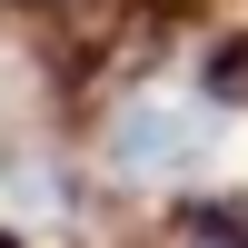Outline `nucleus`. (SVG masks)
I'll return each mask as SVG.
<instances>
[{
  "mask_svg": "<svg viewBox=\"0 0 248 248\" xmlns=\"http://www.w3.org/2000/svg\"><path fill=\"white\" fill-rule=\"evenodd\" d=\"M0 248H40V238H30V229H10V218H0Z\"/></svg>",
  "mask_w": 248,
  "mask_h": 248,
  "instance_id": "20e7f679",
  "label": "nucleus"
},
{
  "mask_svg": "<svg viewBox=\"0 0 248 248\" xmlns=\"http://www.w3.org/2000/svg\"><path fill=\"white\" fill-rule=\"evenodd\" d=\"M139 248H248V199L238 189H189L139 229Z\"/></svg>",
  "mask_w": 248,
  "mask_h": 248,
  "instance_id": "f03ea898",
  "label": "nucleus"
},
{
  "mask_svg": "<svg viewBox=\"0 0 248 248\" xmlns=\"http://www.w3.org/2000/svg\"><path fill=\"white\" fill-rule=\"evenodd\" d=\"M189 79H199L229 119H248V10H238V20H199V30H189Z\"/></svg>",
  "mask_w": 248,
  "mask_h": 248,
  "instance_id": "7ed1b4c3",
  "label": "nucleus"
},
{
  "mask_svg": "<svg viewBox=\"0 0 248 248\" xmlns=\"http://www.w3.org/2000/svg\"><path fill=\"white\" fill-rule=\"evenodd\" d=\"M79 159L119 209H169V199L209 189L229 159V109L199 90L189 70H139L79 99Z\"/></svg>",
  "mask_w": 248,
  "mask_h": 248,
  "instance_id": "f257e3e1",
  "label": "nucleus"
}]
</instances>
